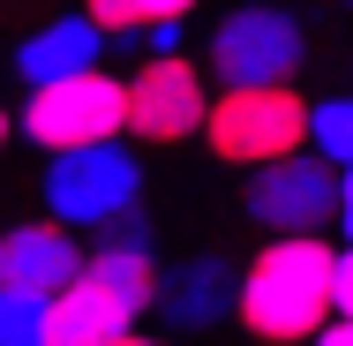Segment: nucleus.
Wrapping results in <instances>:
<instances>
[{"mask_svg": "<svg viewBox=\"0 0 353 346\" xmlns=\"http://www.w3.org/2000/svg\"><path fill=\"white\" fill-rule=\"evenodd\" d=\"M331 264L339 241L331 233H263V249L241 264V331L263 346H301L331 316Z\"/></svg>", "mask_w": 353, "mask_h": 346, "instance_id": "1", "label": "nucleus"}, {"mask_svg": "<svg viewBox=\"0 0 353 346\" xmlns=\"http://www.w3.org/2000/svg\"><path fill=\"white\" fill-rule=\"evenodd\" d=\"M38 196H46V218H61V226H75V233H98V226H113L121 211L143 204V158H136L128 136L46 151Z\"/></svg>", "mask_w": 353, "mask_h": 346, "instance_id": "2", "label": "nucleus"}, {"mask_svg": "<svg viewBox=\"0 0 353 346\" xmlns=\"http://www.w3.org/2000/svg\"><path fill=\"white\" fill-rule=\"evenodd\" d=\"M308 143V98L301 83H233V90H211L203 106V151L218 166H263V158H285Z\"/></svg>", "mask_w": 353, "mask_h": 346, "instance_id": "3", "label": "nucleus"}, {"mask_svg": "<svg viewBox=\"0 0 353 346\" xmlns=\"http://www.w3.org/2000/svg\"><path fill=\"white\" fill-rule=\"evenodd\" d=\"M308 68V30L293 8H271V0H248V8H225L203 38V75L211 90H233V83H301Z\"/></svg>", "mask_w": 353, "mask_h": 346, "instance_id": "4", "label": "nucleus"}, {"mask_svg": "<svg viewBox=\"0 0 353 346\" xmlns=\"http://www.w3.org/2000/svg\"><path fill=\"white\" fill-rule=\"evenodd\" d=\"M121 121H128V90H121V75H105V68L38 83V90H23V106H15V136L38 143V151L113 143V136H121Z\"/></svg>", "mask_w": 353, "mask_h": 346, "instance_id": "5", "label": "nucleus"}, {"mask_svg": "<svg viewBox=\"0 0 353 346\" xmlns=\"http://www.w3.org/2000/svg\"><path fill=\"white\" fill-rule=\"evenodd\" d=\"M241 218H248L256 233H331V218H339V166L316 158L308 143L285 151V158L248 166Z\"/></svg>", "mask_w": 353, "mask_h": 346, "instance_id": "6", "label": "nucleus"}, {"mask_svg": "<svg viewBox=\"0 0 353 346\" xmlns=\"http://www.w3.org/2000/svg\"><path fill=\"white\" fill-rule=\"evenodd\" d=\"M121 90H128V121H121L128 143H188V136H203V106H211L203 61H188V53H150Z\"/></svg>", "mask_w": 353, "mask_h": 346, "instance_id": "7", "label": "nucleus"}, {"mask_svg": "<svg viewBox=\"0 0 353 346\" xmlns=\"http://www.w3.org/2000/svg\"><path fill=\"white\" fill-rule=\"evenodd\" d=\"M233 301H241V264L233 256H181V264H158V294H150V316L165 324V331H218L225 316H233Z\"/></svg>", "mask_w": 353, "mask_h": 346, "instance_id": "8", "label": "nucleus"}, {"mask_svg": "<svg viewBox=\"0 0 353 346\" xmlns=\"http://www.w3.org/2000/svg\"><path fill=\"white\" fill-rule=\"evenodd\" d=\"M75 271H83V241H75V226H61V218H23V226L0 233V286L53 301Z\"/></svg>", "mask_w": 353, "mask_h": 346, "instance_id": "9", "label": "nucleus"}, {"mask_svg": "<svg viewBox=\"0 0 353 346\" xmlns=\"http://www.w3.org/2000/svg\"><path fill=\"white\" fill-rule=\"evenodd\" d=\"M83 278H98L105 294H121L128 309H143V316H150V294H158V256H150L143 204L121 211L113 226H98V241L83 249Z\"/></svg>", "mask_w": 353, "mask_h": 346, "instance_id": "10", "label": "nucleus"}, {"mask_svg": "<svg viewBox=\"0 0 353 346\" xmlns=\"http://www.w3.org/2000/svg\"><path fill=\"white\" fill-rule=\"evenodd\" d=\"M105 61V30L83 15V8H68V15H46L38 30H23L15 38V83L23 90H38V83H61V75H83Z\"/></svg>", "mask_w": 353, "mask_h": 346, "instance_id": "11", "label": "nucleus"}, {"mask_svg": "<svg viewBox=\"0 0 353 346\" xmlns=\"http://www.w3.org/2000/svg\"><path fill=\"white\" fill-rule=\"evenodd\" d=\"M136 316L143 309H128L121 294H105L98 278L75 271L68 286L46 301V346H113V339L136 331Z\"/></svg>", "mask_w": 353, "mask_h": 346, "instance_id": "12", "label": "nucleus"}, {"mask_svg": "<svg viewBox=\"0 0 353 346\" xmlns=\"http://www.w3.org/2000/svg\"><path fill=\"white\" fill-rule=\"evenodd\" d=\"M203 0H83V15L105 30V46H143L150 23H188Z\"/></svg>", "mask_w": 353, "mask_h": 346, "instance_id": "13", "label": "nucleus"}, {"mask_svg": "<svg viewBox=\"0 0 353 346\" xmlns=\"http://www.w3.org/2000/svg\"><path fill=\"white\" fill-rule=\"evenodd\" d=\"M308 151L331 166H353V90L308 98Z\"/></svg>", "mask_w": 353, "mask_h": 346, "instance_id": "14", "label": "nucleus"}, {"mask_svg": "<svg viewBox=\"0 0 353 346\" xmlns=\"http://www.w3.org/2000/svg\"><path fill=\"white\" fill-rule=\"evenodd\" d=\"M0 346H46V294L0 286Z\"/></svg>", "mask_w": 353, "mask_h": 346, "instance_id": "15", "label": "nucleus"}, {"mask_svg": "<svg viewBox=\"0 0 353 346\" xmlns=\"http://www.w3.org/2000/svg\"><path fill=\"white\" fill-rule=\"evenodd\" d=\"M331 316H353V241H339V264H331Z\"/></svg>", "mask_w": 353, "mask_h": 346, "instance_id": "16", "label": "nucleus"}, {"mask_svg": "<svg viewBox=\"0 0 353 346\" xmlns=\"http://www.w3.org/2000/svg\"><path fill=\"white\" fill-rule=\"evenodd\" d=\"M301 346H353V316H323V324H316Z\"/></svg>", "mask_w": 353, "mask_h": 346, "instance_id": "17", "label": "nucleus"}, {"mask_svg": "<svg viewBox=\"0 0 353 346\" xmlns=\"http://www.w3.org/2000/svg\"><path fill=\"white\" fill-rule=\"evenodd\" d=\"M331 233L353 241V166H339V218H331Z\"/></svg>", "mask_w": 353, "mask_h": 346, "instance_id": "18", "label": "nucleus"}, {"mask_svg": "<svg viewBox=\"0 0 353 346\" xmlns=\"http://www.w3.org/2000/svg\"><path fill=\"white\" fill-rule=\"evenodd\" d=\"M8 136H15V113H8V106H0V151H8Z\"/></svg>", "mask_w": 353, "mask_h": 346, "instance_id": "19", "label": "nucleus"}, {"mask_svg": "<svg viewBox=\"0 0 353 346\" xmlns=\"http://www.w3.org/2000/svg\"><path fill=\"white\" fill-rule=\"evenodd\" d=\"M113 346H165V339H143V331H128V339H113Z\"/></svg>", "mask_w": 353, "mask_h": 346, "instance_id": "20", "label": "nucleus"}]
</instances>
